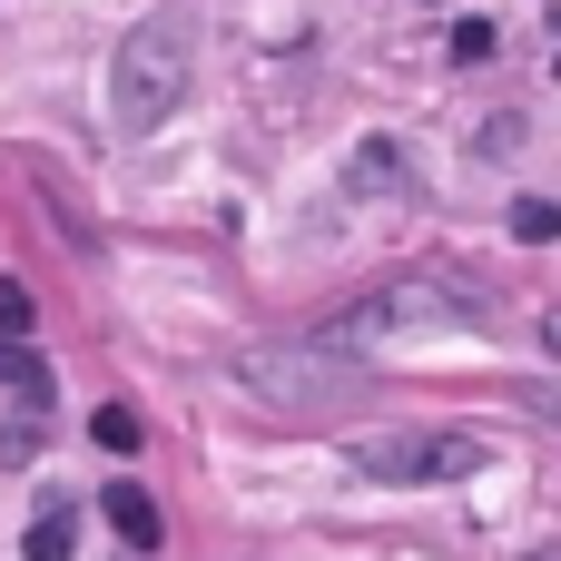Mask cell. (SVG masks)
Segmentation results:
<instances>
[{
    "instance_id": "obj_1",
    "label": "cell",
    "mask_w": 561,
    "mask_h": 561,
    "mask_svg": "<svg viewBox=\"0 0 561 561\" xmlns=\"http://www.w3.org/2000/svg\"><path fill=\"white\" fill-rule=\"evenodd\" d=\"M187 69H197V20H187V10H148V20L108 49V128H118V138L168 128L178 99H187Z\"/></svg>"
},
{
    "instance_id": "obj_2",
    "label": "cell",
    "mask_w": 561,
    "mask_h": 561,
    "mask_svg": "<svg viewBox=\"0 0 561 561\" xmlns=\"http://www.w3.org/2000/svg\"><path fill=\"white\" fill-rule=\"evenodd\" d=\"M237 385L266 404V414H325V404H355L365 394V365L335 345V335H256L237 355Z\"/></svg>"
},
{
    "instance_id": "obj_3",
    "label": "cell",
    "mask_w": 561,
    "mask_h": 561,
    "mask_svg": "<svg viewBox=\"0 0 561 561\" xmlns=\"http://www.w3.org/2000/svg\"><path fill=\"white\" fill-rule=\"evenodd\" d=\"M345 463L365 483H463V473H483V434H463V424H404V434H365Z\"/></svg>"
},
{
    "instance_id": "obj_4",
    "label": "cell",
    "mask_w": 561,
    "mask_h": 561,
    "mask_svg": "<svg viewBox=\"0 0 561 561\" xmlns=\"http://www.w3.org/2000/svg\"><path fill=\"white\" fill-rule=\"evenodd\" d=\"M375 325H424V335H444V325H483V286H434V276H404V286L365 296L355 316H335L325 335L345 345V335H375Z\"/></svg>"
},
{
    "instance_id": "obj_5",
    "label": "cell",
    "mask_w": 561,
    "mask_h": 561,
    "mask_svg": "<svg viewBox=\"0 0 561 561\" xmlns=\"http://www.w3.org/2000/svg\"><path fill=\"white\" fill-rule=\"evenodd\" d=\"M99 513L118 523V542H128V552H158V533H168V523H158V503H148L138 483H108V503H99Z\"/></svg>"
},
{
    "instance_id": "obj_6",
    "label": "cell",
    "mask_w": 561,
    "mask_h": 561,
    "mask_svg": "<svg viewBox=\"0 0 561 561\" xmlns=\"http://www.w3.org/2000/svg\"><path fill=\"white\" fill-rule=\"evenodd\" d=\"M20 552H30V561H79V513H69V503H39Z\"/></svg>"
},
{
    "instance_id": "obj_7",
    "label": "cell",
    "mask_w": 561,
    "mask_h": 561,
    "mask_svg": "<svg viewBox=\"0 0 561 561\" xmlns=\"http://www.w3.org/2000/svg\"><path fill=\"white\" fill-rule=\"evenodd\" d=\"M0 385H10V394H20V404H30V414H39V404H49V365H39V355H30V345H20V335H0Z\"/></svg>"
},
{
    "instance_id": "obj_8",
    "label": "cell",
    "mask_w": 561,
    "mask_h": 561,
    "mask_svg": "<svg viewBox=\"0 0 561 561\" xmlns=\"http://www.w3.org/2000/svg\"><path fill=\"white\" fill-rule=\"evenodd\" d=\"M89 434H99V454H138V444H148V424H138L128 404H99V414H89Z\"/></svg>"
},
{
    "instance_id": "obj_9",
    "label": "cell",
    "mask_w": 561,
    "mask_h": 561,
    "mask_svg": "<svg viewBox=\"0 0 561 561\" xmlns=\"http://www.w3.org/2000/svg\"><path fill=\"white\" fill-rule=\"evenodd\" d=\"M394 178H404V148H385V138H365V148H355V187L375 197V187H394Z\"/></svg>"
},
{
    "instance_id": "obj_10",
    "label": "cell",
    "mask_w": 561,
    "mask_h": 561,
    "mask_svg": "<svg viewBox=\"0 0 561 561\" xmlns=\"http://www.w3.org/2000/svg\"><path fill=\"white\" fill-rule=\"evenodd\" d=\"M513 237H523V247H552V237H561V207H552V197H513Z\"/></svg>"
},
{
    "instance_id": "obj_11",
    "label": "cell",
    "mask_w": 561,
    "mask_h": 561,
    "mask_svg": "<svg viewBox=\"0 0 561 561\" xmlns=\"http://www.w3.org/2000/svg\"><path fill=\"white\" fill-rule=\"evenodd\" d=\"M454 59H463V69L493 59V20H454Z\"/></svg>"
},
{
    "instance_id": "obj_12",
    "label": "cell",
    "mask_w": 561,
    "mask_h": 561,
    "mask_svg": "<svg viewBox=\"0 0 561 561\" xmlns=\"http://www.w3.org/2000/svg\"><path fill=\"white\" fill-rule=\"evenodd\" d=\"M0 325H10V335L30 325V296H20V286H0Z\"/></svg>"
},
{
    "instance_id": "obj_13",
    "label": "cell",
    "mask_w": 561,
    "mask_h": 561,
    "mask_svg": "<svg viewBox=\"0 0 561 561\" xmlns=\"http://www.w3.org/2000/svg\"><path fill=\"white\" fill-rule=\"evenodd\" d=\"M542 345H552V355H561V306H552V316H542Z\"/></svg>"
},
{
    "instance_id": "obj_14",
    "label": "cell",
    "mask_w": 561,
    "mask_h": 561,
    "mask_svg": "<svg viewBox=\"0 0 561 561\" xmlns=\"http://www.w3.org/2000/svg\"><path fill=\"white\" fill-rule=\"evenodd\" d=\"M533 561H561V542H542V552H533Z\"/></svg>"
},
{
    "instance_id": "obj_15",
    "label": "cell",
    "mask_w": 561,
    "mask_h": 561,
    "mask_svg": "<svg viewBox=\"0 0 561 561\" xmlns=\"http://www.w3.org/2000/svg\"><path fill=\"white\" fill-rule=\"evenodd\" d=\"M552 30H561V10H552Z\"/></svg>"
}]
</instances>
